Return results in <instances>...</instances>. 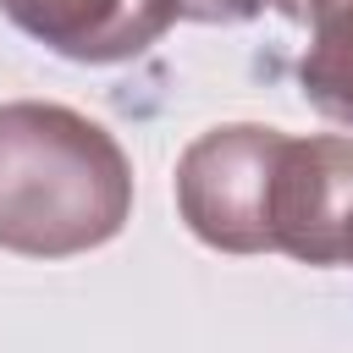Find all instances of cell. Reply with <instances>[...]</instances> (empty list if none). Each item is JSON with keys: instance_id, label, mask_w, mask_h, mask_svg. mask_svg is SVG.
<instances>
[{"instance_id": "obj_1", "label": "cell", "mask_w": 353, "mask_h": 353, "mask_svg": "<svg viewBox=\"0 0 353 353\" xmlns=\"http://www.w3.org/2000/svg\"><path fill=\"white\" fill-rule=\"evenodd\" d=\"M132 221V160L72 105H0V248L22 259L94 254Z\"/></svg>"}, {"instance_id": "obj_2", "label": "cell", "mask_w": 353, "mask_h": 353, "mask_svg": "<svg viewBox=\"0 0 353 353\" xmlns=\"http://www.w3.org/2000/svg\"><path fill=\"white\" fill-rule=\"evenodd\" d=\"M287 132L226 121L199 132L176 160V215L215 254H270V193Z\"/></svg>"}, {"instance_id": "obj_3", "label": "cell", "mask_w": 353, "mask_h": 353, "mask_svg": "<svg viewBox=\"0 0 353 353\" xmlns=\"http://www.w3.org/2000/svg\"><path fill=\"white\" fill-rule=\"evenodd\" d=\"M353 226V138H287L270 193V254L342 265Z\"/></svg>"}, {"instance_id": "obj_4", "label": "cell", "mask_w": 353, "mask_h": 353, "mask_svg": "<svg viewBox=\"0 0 353 353\" xmlns=\"http://www.w3.org/2000/svg\"><path fill=\"white\" fill-rule=\"evenodd\" d=\"M6 22L77 66L138 61L176 22V0H0Z\"/></svg>"}, {"instance_id": "obj_5", "label": "cell", "mask_w": 353, "mask_h": 353, "mask_svg": "<svg viewBox=\"0 0 353 353\" xmlns=\"http://www.w3.org/2000/svg\"><path fill=\"white\" fill-rule=\"evenodd\" d=\"M298 88L309 110L336 127H353V6L309 28V50L298 55Z\"/></svg>"}, {"instance_id": "obj_6", "label": "cell", "mask_w": 353, "mask_h": 353, "mask_svg": "<svg viewBox=\"0 0 353 353\" xmlns=\"http://www.w3.org/2000/svg\"><path fill=\"white\" fill-rule=\"evenodd\" d=\"M265 6H276V0H176V17L182 22H248V17H259Z\"/></svg>"}, {"instance_id": "obj_7", "label": "cell", "mask_w": 353, "mask_h": 353, "mask_svg": "<svg viewBox=\"0 0 353 353\" xmlns=\"http://www.w3.org/2000/svg\"><path fill=\"white\" fill-rule=\"evenodd\" d=\"M342 6H353V0H276V11H281L287 22H303V28H314V22H325V17H336Z\"/></svg>"}, {"instance_id": "obj_8", "label": "cell", "mask_w": 353, "mask_h": 353, "mask_svg": "<svg viewBox=\"0 0 353 353\" xmlns=\"http://www.w3.org/2000/svg\"><path fill=\"white\" fill-rule=\"evenodd\" d=\"M342 265H353V226H347V254H342Z\"/></svg>"}]
</instances>
